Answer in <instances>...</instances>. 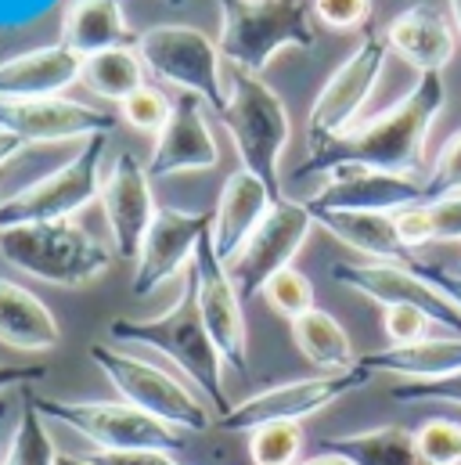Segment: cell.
<instances>
[{"mask_svg":"<svg viewBox=\"0 0 461 465\" xmlns=\"http://www.w3.org/2000/svg\"><path fill=\"white\" fill-rule=\"evenodd\" d=\"M433 210V234L436 242H461V195L429 203Z\"/></svg>","mask_w":461,"mask_h":465,"instance_id":"40","label":"cell"},{"mask_svg":"<svg viewBox=\"0 0 461 465\" xmlns=\"http://www.w3.org/2000/svg\"><path fill=\"white\" fill-rule=\"evenodd\" d=\"M102 206H105V221H109V232L115 238V256L137 263L141 242L152 228L159 206L152 199L148 166H141L133 152L115 155L109 177L102 181Z\"/></svg>","mask_w":461,"mask_h":465,"instance_id":"17","label":"cell"},{"mask_svg":"<svg viewBox=\"0 0 461 465\" xmlns=\"http://www.w3.org/2000/svg\"><path fill=\"white\" fill-rule=\"evenodd\" d=\"M62 44L80 58H91L113 47H137V33L126 25L123 0H69Z\"/></svg>","mask_w":461,"mask_h":465,"instance_id":"23","label":"cell"},{"mask_svg":"<svg viewBox=\"0 0 461 465\" xmlns=\"http://www.w3.org/2000/svg\"><path fill=\"white\" fill-rule=\"evenodd\" d=\"M4 415H7V404H4V401H0V422H4Z\"/></svg>","mask_w":461,"mask_h":465,"instance_id":"48","label":"cell"},{"mask_svg":"<svg viewBox=\"0 0 461 465\" xmlns=\"http://www.w3.org/2000/svg\"><path fill=\"white\" fill-rule=\"evenodd\" d=\"M458 274H461V263H458Z\"/></svg>","mask_w":461,"mask_h":465,"instance_id":"50","label":"cell"},{"mask_svg":"<svg viewBox=\"0 0 461 465\" xmlns=\"http://www.w3.org/2000/svg\"><path fill=\"white\" fill-rule=\"evenodd\" d=\"M386 54H389L386 36L368 33L353 47V54L329 76V84L321 87V94L314 98L310 116H307L310 148L325 144V141H336V137H343L357 126L364 102L371 98V91H375V84H378V76L386 69Z\"/></svg>","mask_w":461,"mask_h":465,"instance_id":"11","label":"cell"},{"mask_svg":"<svg viewBox=\"0 0 461 465\" xmlns=\"http://www.w3.org/2000/svg\"><path fill=\"white\" fill-rule=\"evenodd\" d=\"M314 0H221V54L245 73H263L285 47L314 51Z\"/></svg>","mask_w":461,"mask_h":465,"instance_id":"3","label":"cell"},{"mask_svg":"<svg viewBox=\"0 0 461 465\" xmlns=\"http://www.w3.org/2000/svg\"><path fill=\"white\" fill-rule=\"evenodd\" d=\"M451 4V18H455V33L461 36V0H447Z\"/></svg>","mask_w":461,"mask_h":465,"instance_id":"47","label":"cell"},{"mask_svg":"<svg viewBox=\"0 0 461 465\" xmlns=\"http://www.w3.org/2000/svg\"><path fill=\"white\" fill-rule=\"evenodd\" d=\"M393 221H397V232H400V242H404V245H407L411 252H418L422 245L436 242V234H433V210H429V203L407 206V210L393 213Z\"/></svg>","mask_w":461,"mask_h":465,"instance_id":"39","label":"cell"},{"mask_svg":"<svg viewBox=\"0 0 461 465\" xmlns=\"http://www.w3.org/2000/svg\"><path fill=\"white\" fill-rule=\"evenodd\" d=\"M310 228H314V213H310L307 203L281 199V203L270 206L263 224L252 232V238L238 249V256L228 263V274L234 282V289L241 292V300H252L256 292H263V285L278 271L292 267V260L303 249Z\"/></svg>","mask_w":461,"mask_h":465,"instance_id":"12","label":"cell"},{"mask_svg":"<svg viewBox=\"0 0 461 465\" xmlns=\"http://www.w3.org/2000/svg\"><path fill=\"white\" fill-rule=\"evenodd\" d=\"M202 98L195 94H177L173 98V116L166 123V130L155 137L152 159H148V177L162 181L184 170H213L221 159V148L213 141V130L202 113Z\"/></svg>","mask_w":461,"mask_h":465,"instance_id":"19","label":"cell"},{"mask_svg":"<svg viewBox=\"0 0 461 465\" xmlns=\"http://www.w3.org/2000/svg\"><path fill=\"white\" fill-rule=\"evenodd\" d=\"M4 465H58L54 440H51V433H47V426H44V415L36 411L33 401H25V404L18 408L15 433H11Z\"/></svg>","mask_w":461,"mask_h":465,"instance_id":"30","label":"cell"},{"mask_svg":"<svg viewBox=\"0 0 461 465\" xmlns=\"http://www.w3.org/2000/svg\"><path fill=\"white\" fill-rule=\"evenodd\" d=\"M221 123L228 126L230 141L241 155V166L256 173L274 199H281L278 166L292 137V119L278 91L263 84V76L228 65V105L221 113Z\"/></svg>","mask_w":461,"mask_h":465,"instance_id":"4","label":"cell"},{"mask_svg":"<svg viewBox=\"0 0 461 465\" xmlns=\"http://www.w3.org/2000/svg\"><path fill=\"white\" fill-rule=\"evenodd\" d=\"M22 148H25V144H22V137H15V134L0 130V166H4L7 159H15V155H18Z\"/></svg>","mask_w":461,"mask_h":465,"instance_id":"44","label":"cell"},{"mask_svg":"<svg viewBox=\"0 0 461 465\" xmlns=\"http://www.w3.org/2000/svg\"><path fill=\"white\" fill-rule=\"evenodd\" d=\"M91 361L105 371V379L113 382L119 401L148 411L152 419L166 422L170 430H177V433H206L213 426L210 401L191 382L173 379V371H166V368H159V364H152L144 357L105 347V343L91 347Z\"/></svg>","mask_w":461,"mask_h":465,"instance_id":"6","label":"cell"},{"mask_svg":"<svg viewBox=\"0 0 461 465\" xmlns=\"http://www.w3.org/2000/svg\"><path fill=\"white\" fill-rule=\"evenodd\" d=\"M115 126V116L73 102V98H36V102H0V130L22 137V144L98 137Z\"/></svg>","mask_w":461,"mask_h":465,"instance_id":"18","label":"cell"},{"mask_svg":"<svg viewBox=\"0 0 461 465\" xmlns=\"http://www.w3.org/2000/svg\"><path fill=\"white\" fill-rule=\"evenodd\" d=\"M436 322L418 311V307H407V303H397V307H382V329H386V340L389 347H411V343H422L429 340V329Z\"/></svg>","mask_w":461,"mask_h":465,"instance_id":"36","label":"cell"},{"mask_svg":"<svg viewBox=\"0 0 461 465\" xmlns=\"http://www.w3.org/2000/svg\"><path fill=\"white\" fill-rule=\"evenodd\" d=\"M357 364L364 371H386V375H400L407 379H440L461 371V336H429L422 343L411 347H386L375 353L357 357Z\"/></svg>","mask_w":461,"mask_h":465,"instance_id":"26","label":"cell"},{"mask_svg":"<svg viewBox=\"0 0 461 465\" xmlns=\"http://www.w3.org/2000/svg\"><path fill=\"white\" fill-rule=\"evenodd\" d=\"M447 105V87L440 73L418 76V84L386 113L353 126L349 134L314 144L307 163L296 170V177L310 173H336L346 166L360 170H382V173H404L415 177L426 159V141L436 116Z\"/></svg>","mask_w":461,"mask_h":465,"instance_id":"1","label":"cell"},{"mask_svg":"<svg viewBox=\"0 0 461 465\" xmlns=\"http://www.w3.org/2000/svg\"><path fill=\"white\" fill-rule=\"evenodd\" d=\"M299 465H349V462L339 459V455H332V451H321V455H314V459H303Z\"/></svg>","mask_w":461,"mask_h":465,"instance_id":"45","label":"cell"},{"mask_svg":"<svg viewBox=\"0 0 461 465\" xmlns=\"http://www.w3.org/2000/svg\"><path fill=\"white\" fill-rule=\"evenodd\" d=\"M0 256L62 289H80L102 278L113 263V252L87 234L76 221H44V224H18L0 232Z\"/></svg>","mask_w":461,"mask_h":465,"instance_id":"5","label":"cell"},{"mask_svg":"<svg viewBox=\"0 0 461 465\" xmlns=\"http://www.w3.org/2000/svg\"><path fill=\"white\" fill-rule=\"evenodd\" d=\"M80 84H87V91H94L98 98L123 105L133 91L144 87V62L137 54V47H113V51L91 54V58H83Z\"/></svg>","mask_w":461,"mask_h":465,"instance_id":"29","label":"cell"},{"mask_svg":"<svg viewBox=\"0 0 461 465\" xmlns=\"http://www.w3.org/2000/svg\"><path fill=\"white\" fill-rule=\"evenodd\" d=\"M321 448L346 459L349 465H429L418 455L415 433L404 426H375L360 433L325 437Z\"/></svg>","mask_w":461,"mask_h":465,"instance_id":"27","label":"cell"},{"mask_svg":"<svg viewBox=\"0 0 461 465\" xmlns=\"http://www.w3.org/2000/svg\"><path fill=\"white\" fill-rule=\"evenodd\" d=\"M170 4H181V0H170Z\"/></svg>","mask_w":461,"mask_h":465,"instance_id":"49","label":"cell"},{"mask_svg":"<svg viewBox=\"0 0 461 465\" xmlns=\"http://www.w3.org/2000/svg\"><path fill=\"white\" fill-rule=\"evenodd\" d=\"M62 332L54 314L25 285L0 278V343L25 353H47L58 347Z\"/></svg>","mask_w":461,"mask_h":465,"instance_id":"24","label":"cell"},{"mask_svg":"<svg viewBox=\"0 0 461 465\" xmlns=\"http://www.w3.org/2000/svg\"><path fill=\"white\" fill-rule=\"evenodd\" d=\"M426 188H429V203L461 195V130L440 148L433 170L426 173Z\"/></svg>","mask_w":461,"mask_h":465,"instance_id":"37","label":"cell"},{"mask_svg":"<svg viewBox=\"0 0 461 465\" xmlns=\"http://www.w3.org/2000/svg\"><path fill=\"white\" fill-rule=\"evenodd\" d=\"M102 155L105 134L87 137V144L54 173L40 177L36 184L15 192L0 203V232L18 224H44V221H73V213L87 210L102 199Z\"/></svg>","mask_w":461,"mask_h":465,"instance_id":"9","label":"cell"},{"mask_svg":"<svg viewBox=\"0 0 461 465\" xmlns=\"http://www.w3.org/2000/svg\"><path fill=\"white\" fill-rule=\"evenodd\" d=\"M213 232V213H188V210H159L152 228L141 242L137 271H133V296H148L177 274L191 271L195 249Z\"/></svg>","mask_w":461,"mask_h":465,"instance_id":"15","label":"cell"},{"mask_svg":"<svg viewBox=\"0 0 461 465\" xmlns=\"http://www.w3.org/2000/svg\"><path fill=\"white\" fill-rule=\"evenodd\" d=\"M371 379L360 364L349 371H321L310 379H289L278 386H267L260 393H249L241 404H230L228 415L217 419L224 433H252L270 422H303L325 408H332L349 390H360Z\"/></svg>","mask_w":461,"mask_h":465,"instance_id":"10","label":"cell"},{"mask_svg":"<svg viewBox=\"0 0 461 465\" xmlns=\"http://www.w3.org/2000/svg\"><path fill=\"white\" fill-rule=\"evenodd\" d=\"M292 340H296L299 353L321 371H349V368H357V353H353L346 329L321 307H314L310 314L292 322Z\"/></svg>","mask_w":461,"mask_h":465,"instance_id":"28","label":"cell"},{"mask_svg":"<svg viewBox=\"0 0 461 465\" xmlns=\"http://www.w3.org/2000/svg\"><path fill=\"white\" fill-rule=\"evenodd\" d=\"M263 300L270 303V311H278L281 318H289V325L318 307V303H314V285H310V278H307L303 271H296V267L278 271V274L263 285Z\"/></svg>","mask_w":461,"mask_h":465,"instance_id":"32","label":"cell"},{"mask_svg":"<svg viewBox=\"0 0 461 465\" xmlns=\"http://www.w3.org/2000/svg\"><path fill=\"white\" fill-rule=\"evenodd\" d=\"M314 224H321L343 245L364 252L378 263H415L418 256L400 242L393 213H349V210H321L314 213Z\"/></svg>","mask_w":461,"mask_h":465,"instance_id":"25","label":"cell"},{"mask_svg":"<svg viewBox=\"0 0 461 465\" xmlns=\"http://www.w3.org/2000/svg\"><path fill=\"white\" fill-rule=\"evenodd\" d=\"M371 11H375V0H314V18L339 33L368 25Z\"/></svg>","mask_w":461,"mask_h":465,"instance_id":"38","label":"cell"},{"mask_svg":"<svg viewBox=\"0 0 461 465\" xmlns=\"http://www.w3.org/2000/svg\"><path fill=\"white\" fill-rule=\"evenodd\" d=\"M411 267H415L422 278H429V282H433V285H436V289H440V292L461 311V274L458 271H444V267H436V263H422V260H415Z\"/></svg>","mask_w":461,"mask_h":465,"instance_id":"42","label":"cell"},{"mask_svg":"<svg viewBox=\"0 0 461 465\" xmlns=\"http://www.w3.org/2000/svg\"><path fill=\"white\" fill-rule=\"evenodd\" d=\"M191 274L199 285V311L202 322L221 350L224 364H230L238 375L249 371V332H245V311H241V292L234 289L228 274V263L213 249V232L206 234L195 249Z\"/></svg>","mask_w":461,"mask_h":465,"instance_id":"14","label":"cell"},{"mask_svg":"<svg viewBox=\"0 0 461 465\" xmlns=\"http://www.w3.org/2000/svg\"><path fill=\"white\" fill-rule=\"evenodd\" d=\"M274 203H281V199H274L270 188L256 173H249L245 166L230 173L224 192H221V203L213 210V249L224 263L238 256V249L263 224V217L270 213Z\"/></svg>","mask_w":461,"mask_h":465,"instance_id":"22","label":"cell"},{"mask_svg":"<svg viewBox=\"0 0 461 465\" xmlns=\"http://www.w3.org/2000/svg\"><path fill=\"white\" fill-rule=\"evenodd\" d=\"M386 44L393 54H400L418 76L440 73L455 58V29L447 25V15L433 4H411L386 25Z\"/></svg>","mask_w":461,"mask_h":465,"instance_id":"21","label":"cell"},{"mask_svg":"<svg viewBox=\"0 0 461 465\" xmlns=\"http://www.w3.org/2000/svg\"><path fill=\"white\" fill-rule=\"evenodd\" d=\"M418 203H429L426 177H404V173H382V170H360V166L329 173V184L314 199H307L310 213H321V210L400 213Z\"/></svg>","mask_w":461,"mask_h":465,"instance_id":"16","label":"cell"},{"mask_svg":"<svg viewBox=\"0 0 461 465\" xmlns=\"http://www.w3.org/2000/svg\"><path fill=\"white\" fill-rule=\"evenodd\" d=\"M137 54L148 73L202 98L217 116L228 105V73L221 44L191 25H152L137 33Z\"/></svg>","mask_w":461,"mask_h":465,"instance_id":"7","label":"cell"},{"mask_svg":"<svg viewBox=\"0 0 461 465\" xmlns=\"http://www.w3.org/2000/svg\"><path fill=\"white\" fill-rule=\"evenodd\" d=\"M83 58L65 44H47L0 62V102H36L58 98L69 84L80 80Z\"/></svg>","mask_w":461,"mask_h":465,"instance_id":"20","label":"cell"},{"mask_svg":"<svg viewBox=\"0 0 461 465\" xmlns=\"http://www.w3.org/2000/svg\"><path fill=\"white\" fill-rule=\"evenodd\" d=\"M119 116L123 123H130L137 134H162L166 130V123L173 116V102L159 91V87H141V91H133L123 105H119Z\"/></svg>","mask_w":461,"mask_h":465,"instance_id":"33","label":"cell"},{"mask_svg":"<svg viewBox=\"0 0 461 465\" xmlns=\"http://www.w3.org/2000/svg\"><path fill=\"white\" fill-rule=\"evenodd\" d=\"M332 278L339 285H346V289L375 300L378 307H397V303L418 307L436 325L451 329V336H461V311L429 278H422L411 263H378V260H368V263H332Z\"/></svg>","mask_w":461,"mask_h":465,"instance_id":"13","label":"cell"},{"mask_svg":"<svg viewBox=\"0 0 461 465\" xmlns=\"http://www.w3.org/2000/svg\"><path fill=\"white\" fill-rule=\"evenodd\" d=\"M98 465H181L173 451H94Z\"/></svg>","mask_w":461,"mask_h":465,"instance_id":"41","label":"cell"},{"mask_svg":"<svg viewBox=\"0 0 461 465\" xmlns=\"http://www.w3.org/2000/svg\"><path fill=\"white\" fill-rule=\"evenodd\" d=\"M109 336L115 343H137V347L159 350L166 361H173L184 379L210 401V408L221 415H228V393H224V357L213 343L202 311H199V285L195 274L188 271L181 282V296L177 303L148 322H133V318H115L109 325Z\"/></svg>","mask_w":461,"mask_h":465,"instance_id":"2","label":"cell"},{"mask_svg":"<svg viewBox=\"0 0 461 465\" xmlns=\"http://www.w3.org/2000/svg\"><path fill=\"white\" fill-rule=\"evenodd\" d=\"M58 465H98L91 455H58Z\"/></svg>","mask_w":461,"mask_h":465,"instance_id":"46","label":"cell"},{"mask_svg":"<svg viewBox=\"0 0 461 465\" xmlns=\"http://www.w3.org/2000/svg\"><path fill=\"white\" fill-rule=\"evenodd\" d=\"M415 444L429 465H461V422L429 419L415 430Z\"/></svg>","mask_w":461,"mask_h":465,"instance_id":"34","label":"cell"},{"mask_svg":"<svg viewBox=\"0 0 461 465\" xmlns=\"http://www.w3.org/2000/svg\"><path fill=\"white\" fill-rule=\"evenodd\" d=\"M397 404H461V371L440 379H407L389 390Z\"/></svg>","mask_w":461,"mask_h":465,"instance_id":"35","label":"cell"},{"mask_svg":"<svg viewBox=\"0 0 461 465\" xmlns=\"http://www.w3.org/2000/svg\"><path fill=\"white\" fill-rule=\"evenodd\" d=\"M47 379V364H0V393Z\"/></svg>","mask_w":461,"mask_h":465,"instance_id":"43","label":"cell"},{"mask_svg":"<svg viewBox=\"0 0 461 465\" xmlns=\"http://www.w3.org/2000/svg\"><path fill=\"white\" fill-rule=\"evenodd\" d=\"M44 419H54L91 440L98 451H177L181 433L126 401H54L33 397Z\"/></svg>","mask_w":461,"mask_h":465,"instance_id":"8","label":"cell"},{"mask_svg":"<svg viewBox=\"0 0 461 465\" xmlns=\"http://www.w3.org/2000/svg\"><path fill=\"white\" fill-rule=\"evenodd\" d=\"M249 462L252 465H299L303 462V426L299 422H270L249 433Z\"/></svg>","mask_w":461,"mask_h":465,"instance_id":"31","label":"cell"}]
</instances>
